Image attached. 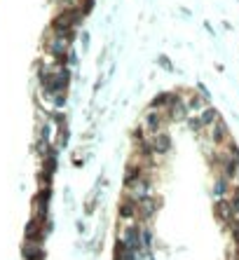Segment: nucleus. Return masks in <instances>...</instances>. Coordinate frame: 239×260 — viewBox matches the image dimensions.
Here are the masks:
<instances>
[{
	"instance_id": "obj_1",
	"label": "nucleus",
	"mask_w": 239,
	"mask_h": 260,
	"mask_svg": "<svg viewBox=\"0 0 239 260\" xmlns=\"http://www.w3.org/2000/svg\"><path fill=\"white\" fill-rule=\"evenodd\" d=\"M209 136H211V141L216 143V145H223V143L230 141V129L228 124H225V119L218 118L211 127H209Z\"/></svg>"
},
{
	"instance_id": "obj_2",
	"label": "nucleus",
	"mask_w": 239,
	"mask_h": 260,
	"mask_svg": "<svg viewBox=\"0 0 239 260\" xmlns=\"http://www.w3.org/2000/svg\"><path fill=\"white\" fill-rule=\"evenodd\" d=\"M164 119H167V115H164V113L148 108V113H145V119H143V122H145L143 127H145V129H148V131L152 134V136H155V134H160V131H164V129H162Z\"/></svg>"
},
{
	"instance_id": "obj_3",
	"label": "nucleus",
	"mask_w": 239,
	"mask_h": 260,
	"mask_svg": "<svg viewBox=\"0 0 239 260\" xmlns=\"http://www.w3.org/2000/svg\"><path fill=\"white\" fill-rule=\"evenodd\" d=\"M150 148L152 152H157V155H164V152L171 150V136L167 134V131H160V134H155L150 139Z\"/></svg>"
},
{
	"instance_id": "obj_4",
	"label": "nucleus",
	"mask_w": 239,
	"mask_h": 260,
	"mask_svg": "<svg viewBox=\"0 0 239 260\" xmlns=\"http://www.w3.org/2000/svg\"><path fill=\"white\" fill-rule=\"evenodd\" d=\"M164 115H167V119H171V122H181V119H185L188 118V108H185V98H176L174 103H171V106H169V108H167V113H164Z\"/></svg>"
},
{
	"instance_id": "obj_5",
	"label": "nucleus",
	"mask_w": 239,
	"mask_h": 260,
	"mask_svg": "<svg viewBox=\"0 0 239 260\" xmlns=\"http://www.w3.org/2000/svg\"><path fill=\"white\" fill-rule=\"evenodd\" d=\"M176 98H178V94H174V92H160V94L150 101V108L160 110V113H167V108L174 103Z\"/></svg>"
},
{
	"instance_id": "obj_6",
	"label": "nucleus",
	"mask_w": 239,
	"mask_h": 260,
	"mask_svg": "<svg viewBox=\"0 0 239 260\" xmlns=\"http://www.w3.org/2000/svg\"><path fill=\"white\" fill-rule=\"evenodd\" d=\"M220 118V115H218V110L214 108V106H207V108L202 110V113H199V115H197V127H199V131L202 129H209V127H211V124H214V122H216V119Z\"/></svg>"
},
{
	"instance_id": "obj_7",
	"label": "nucleus",
	"mask_w": 239,
	"mask_h": 260,
	"mask_svg": "<svg viewBox=\"0 0 239 260\" xmlns=\"http://www.w3.org/2000/svg\"><path fill=\"white\" fill-rule=\"evenodd\" d=\"M68 40H61V38H52L49 40V54L54 56L56 61H64L66 56H68Z\"/></svg>"
},
{
	"instance_id": "obj_8",
	"label": "nucleus",
	"mask_w": 239,
	"mask_h": 260,
	"mask_svg": "<svg viewBox=\"0 0 239 260\" xmlns=\"http://www.w3.org/2000/svg\"><path fill=\"white\" fill-rule=\"evenodd\" d=\"M185 108H188V113H202V110L207 108V101L202 96H195V94H192V96L185 101Z\"/></svg>"
},
{
	"instance_id": "obj_9",
	"label": "nucleus",
	"mask_w": 239,
	"mask_h": 260,
	"mask_svg": "<svg viewBox=\"0 0 239 260\" xmlns=\"http://www.w3.org/2000/svg\"><path fill=\"white\" fill-rule=\"evenodd\" d=\"M120 216L122 218H134L136 216V202L134 199H124L120 204Z\"/></svg>"
},
{
	"instance_id": "obj_10",
	"label": "nucleus",
	"mask_w": 239,
	"mask_h": 260,
	"mask_svg": "<svg viewBox=\"0 0 239 260\" xmlns=\"http://www.w3.org/2000/svg\"><path fill=\"white\" fill-rule=\"evenodd\" d=\"M225 192H228V178H218L214 183V195L218 199H225Z\"/></svg>"
},
{
	"instance_id": "obj_11",
	"label": "nucleus",
	"mask_w": 239,
	"mask_h": 260,
	"mask_svg": "<svg viewBox=\"0 0 239 260\" xmlns=\"http://www.w3.org/2000/svg\"><path fill=\"white\" fill-rule=\"evenodd\" d=\"M228 204H230V209H232V216H239V188L232 192V197L228 199Z\"/></svg>"
},
{
	"instance_id": "obj_12",
	"label": "nucleus",
	"mask_w": 239,
	"mask_h": 260,
	"mask_svg": "<svg viewBox=\"0 0 239 260\" xmlns=\"http://www.w3.org/2000/svg\"><path fill=\"white\" fill-rule=\"evenodd\" d=\"M157 61H160V64L164 66V71H169V73H171V71H174V66H171V61H169V59H167V56H160V59H157Z\"/></svg>"
},
{
	"instance_id": "obj_13",
	"label": "nucleus",
	"mask_w": 239,
	"mask_h": 260,
	"mask_svg": "<svg viewBox=\"0 0 239 260\" xmlns=\"http://www.w3.org/2000/svg\"><path fill=\"white\" fill-rule=\"evenodd\" d=\"M52 98H54L56 108H61V106H64V101H66V96H64V94H54V96H52Z\"/></svg>"
}]
</instances>
